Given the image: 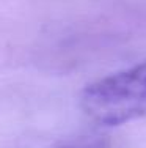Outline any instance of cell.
<instances>
[{
  "mask_svg": "<svg viewBox=\"0 0 146 148\" xmlns=\"http://www.w3.org/2000/svg\"><path fill=\"white\" fill-rule=\"evenodd\" d=\"M80 106L93 121L105 126L146 117V60L86 85Z\"/></svg>",
  "mask_w": 146,
  "mask_h": 148,
  "instance_id": "obj_1",
  "label": "cell"
}]
</instances>
